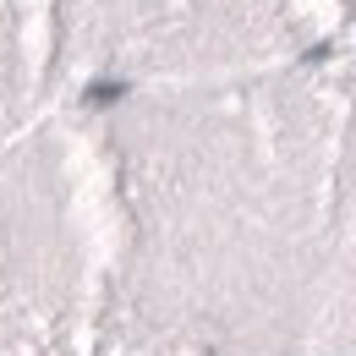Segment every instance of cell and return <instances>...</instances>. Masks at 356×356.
I'll return each mask as SVG.
<instances>
[{"label": "cell", "instance_id": "1", "mask_svg": "<svg viewBox=\"0 0 356 356\" xmlns=\"http://www.w3.org/2000/svg\"><path fill=\"white\" fill-rule=\"evenodd\" d=\"M0 356H159L93 247L44 186H0Z\"/></svg>", "mask_w": 356, "mask_h": 356}]
</instances>
